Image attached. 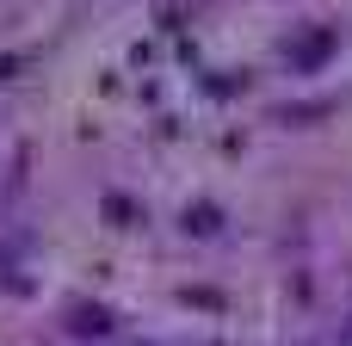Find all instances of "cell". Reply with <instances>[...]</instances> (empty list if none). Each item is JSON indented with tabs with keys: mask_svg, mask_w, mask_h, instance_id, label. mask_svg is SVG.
Returning <instances> with one entry per match:
<instances>
[{
	"mask_svg": "<svg viewBox=\"0 0 352 346\" xmlns=\"http://www.w3.org/2000/svg\"><path fill=\"white\" fill-rule=\"evenodd\" d=\"M68 334H80V340L111 334V310H99V303H74V310H68Z\"/></svg>",
	"mask_w": 352,
	"mask_h": 346,
	"instance_id": "cell-2",
	"label": "cell"
},
{
	"mask_svg": "<svg viewBox=\"0 0 352 346\" xmlns=\"http://www.w3.org/2000/svg\"><path fill=\"white\" fill-rule=\"evenodd\" d=\"M217 217H223L217 204H198V210H186V229L192 235H217Z\"/></svg>",
	"mask_w": 352,
	"mask_h": 346,
	"instance_id": "cell-3",
	"label": "cell"
},
{
	"mask_svg": "<svg viewBox=\"0 0 352 346\" xmlns=\"http://www.w3.org/2000/svg\"><path fill=\"white\" fill-rule=\"evenodd\" d=\"M340 50V25H309L303 37H291V68L297 74H316V68H328V56Z\"/></svg>",
	"mask_w": 352,
	"mask_h": 346,
	"instance_id": "cell-1",
	"label": "cell"
}]
</instances>
